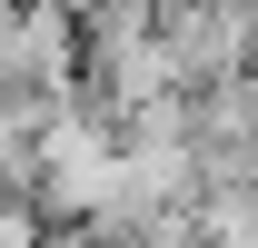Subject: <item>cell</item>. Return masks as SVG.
I'll use <instances>...</instances> for the list:
<instances>
[{
  "instance_id": "obj_4",
  "label": "cell",
  "mask_w": 258,
  "mask_h": 248,
  "mask_svg": "<svg viewBox=\"0 0 258 248\" xmlns=\"http://www.w3.org/2000/svg\"><path fill=\"white\" fill-rule=\"evenodd\" d=\"M0 248H50V218H40V199H0Z\"/></svg>"
},
{
  "instance_id": "obj_3",
  "label": "cell",
  "mask_w": 258,
  "mask_h": 248,
  "mask_svg": "<svg viewBox=\"0 0 258 248\" xmlns=\"http://www.w3.org/2000/svg\"><path fill=\"white\" fill-rule=\"evenodd\" d=\"M189 248H258V189H189Z\"/></svg>"
},
{
  "instance_id": "obj_2",
  "label": "cell",
  "mask_w": 258,
  "mask_h": 248,
  "mask_svg": "<svg viewBox=\"0 0 258 248\" xmlns=\"http://www.w3.org/2000/svg\"><path fill=\"white\" fill-rule=\"evenodd\" d=\"M70 80H80V20L60 0H10L0 10V90L60 99Z\"/></svg>"
},
{
  "instance_id": "obj_1",
  "label": "cell",
  "mask_w": 258,
  "mask_h": 248,
  "mask_svg": "<svg viewBox=\"0 0 258 248\" xmlns=\"http://www.w3.org/2000/svg\"><path fill=\"white\" fill-rule=\"evenodd\" d=\"M149 40H159V70H169L179 99L219 90V80H248V60H258V20L238 0H159Z\"/></svg>"
}]
</instances>
